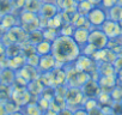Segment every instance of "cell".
<instances>
[{
  "instance_id": "6da1fadb",
  "label": "cell",
  "mask_w": 122,
  "mask_h": 115,
  "mask_svg": "<svg viewBox=\"0 0 122 115\" xmlns=\"http://www.w3.org/2000/svg\"><path fill=\"white\" fill-rule=\"evenodd\" d=\"M80 54V46L72 36L59 35L51 42V55L56 60V66L74 63Z\"/></svg>"
},
{
  "instance_id": "7a4b0ae2",
  "label": "cell",
  "mask_w": 122,
  "mask_h": 115,
  "mask_svg": "<svg viewBox=\"0 0 122 115\" xmlns=\"http://www.w3.org/2000/svg\"><path fill=\"white\" fill-rule=\"evenodd\" d=\"M87 43L93 46L96 49H104L109 43V38L101 28H93L90 30Z\"/></svg>"
},
{
  "instance_id": "3957f363",
  "label": "cell",
  "mask_w": 122,
  "mask_h": 115,
  "mask_svg": "<svg viewBox=\"0 0 122 115\" xmlns=\"http://www.w3.org/2000/svg\"><path fill=\"white\" fill-rule=\"evenodd\" d=\"M10 96H11V99L15 101L22 108L24 105H26L28 103H30V101H31V94L29 92L28 88L23 86V85H17V86L12 88Z\"/></svg>"
},
{
  "instance_id": "277c9868",
  "label": "cell",
  "mask_w": 122,
  "mask_h": 115,
  "mask_svg": "<svg viewBox=\"0 0 122 115\" xmlns=\"http://www.w3.org/2000/svg\"><path fill=\"white\" fill-rule=\"evenodd\" d=\"M86 18L92 28H101L102 24L108 19V13H107V10L103 9L102 6H95L89 12Z\"/></svg>"
},
{
  "instance_id": "5b68a950",
  "label": "cell",
  "mask_w": 122,
  "mask_h": 115,
  "mask_svg": "<svg viewBox=\"0 0 122 115\" xmlns=\"http://www.w3.org/2000/svg\"><path fill=\"white\" fill-rule=\"evenodd\" d=\"M84 92L81 88H76V86H71L70 89H67V94L65 96L66 99V104L70 105H79L83 103L84 99Z\"/></svg>"
},
{
  "instance_id": "8992f818",
  "label": "cell",
  "mask_w": 122,
  "mask_h": 115,
  "mask_svg": "<svg viewBox=\"0 0 122 115\" xmlns=\"http://www.w3.org/2000/svg\"><path fill=\"white\" fill-rule=\"evenodd\" d=\"M56 67V60L51 54H47L43 56H40V63H38V70L44 72H50Z\"/></svg>"
},
{
  "instance_id": "52a82bcc",
  "label": "cell",
  "mask_w": 122,
  "mask_h": 115,
  "mask_svg": "<svg viewBox=\"0 0 122 115\" xmlns=\"http://www.w3.org/2000/svg\"><path fill=\"white\" fill-rule=\"evenodd\" d=\"M118 23L117 22H114V21H111V19H107L103 24H102V26H101V29L103 30V32L108 36V38L110 40V38H115V37H117L118 35H120V30H118Z\"/></svg>"
},
{
  "instance_id": "ba28073f",
  "label": "cell",
  "mask_w": 122,
  "mask_h": 115,
  "mask_svg": "<svg viewBox=\"0 0 122 115\" xmlns=\"http://www.w3.org/2000/svg\"><path fill=\"white\" fill-rule=\"evenodd\" d=\"M93 60L87 55H79L78 59L74 61V66L78 71L81 72H90L93 70Z\"/></svg>"
},
{
  "instance_id": "9c48e42d",
  "label": "cell",
  "mask_w": 122,
  "mask_h": 115,
  "mask_svg": "<svg viewBox=\"0 0 122 115\" xmlns=\"http://www.w3.org/2000/svg\"><path fill=\"white\" fill-rule=\"evenodd\" d=\"M81 89H83L84 96L89 97V98H97V96L101 92V88L98 85V82L93 80V79H90Z\"/></svg>"
},
{
  "instance_id": "30bf717a",
  "label": "cell",
  "mask_w": 122,
  "mask_h": 115,
  "mask_svg": "<svg viewBox=\"0 0 122 115\" xmlns=\"http://www.w3.org/2000/svg\"><path fill=\"white\" fill-rule=\"evenodd\" d=\"M38 13H40V16L43 19H50V18L55 17L59 13V9L55 5V3L54 4H51V3H42Z\"/></svg>"
},
{
  "instance_id": "8fae6325",
  "label": "cell",
  "mask_w": 122,
  "mask_h": 115,
  "mask_svg": "<svg viewBox=\"0 0 122 115\" xmlns=\"http://www.w3.org/2000/svg\"><path fill=\"white\" fill-rule=\"evenodd\" d=\"M97 82H98L101 90H103L105 92L112 91V89L116 86V77L115 76H101Z\"/></svg>"
},
{
  "instance_id": "7c38bea8",
  "label": "cell",
  "mask_w": 122,
  "mask_h": 115,
  "mask_svg": "<svg viewBox=\"0 0 122 115\" xmlns=\"http://www.w3.org/2000/svg\"><path fill=\"white\" fill-rule=\"evenodd\" d=\"M16 80V73L12 68H1L0 71V83L4 86H11Z\"/></svg>"
},
{
  "instance_id": "4fadbf2b",
  "label": "cell",
  "mask_w": 122,
  "mask_h": 115,
  "mask_svg": "<svg viewBox=\"0 0 122 115\" xmlns=\"http://www.w3.org/2000/svg\"><path fill=\"white\" fill-rule=\"evenodd\" d=\"M89 34H90V29H87V28H76L72 37L74 38V41L79 46H83V44H86L87 43V41H89Z\"/></svg>"
},
{
  "instance_id": "5bb4252c",
  "label": "cell",
  "mask_w": 122,
  "mask_h": 115,
  "mask_svg": "<svg viewBox=\"0 0 122 115\" xmlns=\"http://www.w3.org/2000/svg\"><path fill=\"white\" fill-rule=\"evenodd\" d=\"M35 53L40 56L47 55V54H51V42L43 40L41 41L38 44L35 46Z\"/></svg>"
},
{
  "instance_id": "9a60e30c",
  "label": "cell",
  "mask_w": 122,
  "mask_h": 115,
  "mask_svg": "<svg viewBox=\"0 0 122 115\" xmlns=\"http://www.w3.org/2000/svg\"><path fill=\"white\" fill-rule=\"evenodd\" d=\"M108 13V19H111L114 22H122V5H115L114 7L107 10Z\"/></svg>"
},
{
  "instance_id": "2e32d148",
  "label": "cell",
  "mask_w": 122,
  "mask_h": 115,
  "mask_svg": "<svg viewBox=\"0 0 122 115\" xmlns=\"http://www.w3.org/2000/svg\"><path fill=\"white\" fill-rule=\"evenodd\" d=\"M23 113L24 115H42V110L38 107L37 103H28L26 105H24L23 108Z\"/></svg>"
},
{
  "instance_id": "e0dca14e",
  "label": "cell",
  "mask_w": 122,
  "mask_h": 115,
  "mask_svg": "<svg viewBox=\"0 0 122 115\" xmlns=\"http://www.w3.org/2000/svg\"><path fill=\"white\" fill-rule=\"evenodd\" d=\"M41 5H42L41 0H26L24 10L29 11V12H32V13H37V12H40Z\"/></svg>"
},
{
  "instance_id": "ac0fdd59",
  "label": "cell",
  "mask_w": 122,
  "mask_h": 115,
  "mask_svg": "<svg viewBox=\"0 0 122 115\" xmlns=\"http://www.w3.org/2000/svg\"><path fill=\"white\" fill-rule=\"evenodd\" d=\"M92 9H93V6L90 4L89 0H84V1H80L77 4V12L81 16H87Z\"/></svg>"
},
{
  "instance_id": "d6986e66",
  "label": "cell",
  "mask_w": 122,
  "mask_h": 115,
  "mask_svg": "<svg viewBox=\"0 0 122 115\" xmlns=\"http://www.w3.org/2000/svg\"><path fill=\"white\" fill-rule=\"evenodd\" d=\"M56 6L60 11H66L77 6L74 0H56Z\"/></svg>"
},
{
  "instance_id": "ffe728a7",
  "label": "cell",
  "mask_w": 122,
  "mask_h": 115,
  "mask_svg": "<svg viewBox=\"0 0 122 115\" xmlns=\"http://www.w3.org/2000/svg\"><path fill=\"white\" fill-rule=\"evenodd\" d=\"M5 109H6L7 114H11V113H15V111H19V110H22V107H19L15 101H12V99H7V101H5Z\"/></svg>"
},
{
  "instance_id": "44dd1931",
  "label": "cell",
  "mask_w": 122,
  "mask_h": 115,
  "mask_svg": "<svg viewBox=\"0 0 122 115\" xmlns=\"http://www.w3.org/2000/svg\"><path fill=\"white\" fill-rule=\"evenodd\" d=\"M110 96H111V99H114V101H116V102L122 101V89H120V88H114L112 91H111V94H110Z\"/></svg>"
},
{
  "instance_id": "7402d4cb",
  "label": "cell",
  "mask_w": 122,
  "mask_h": 115,
  "mask_svg": "<svg viewBox=\"0 0 122 115\" xmlns=\"http://www.w3.org/2000/svg\"><path fill=\"white\" fill-rule=\"evenodd\" d=\"M115 5H117V0H102V3H101V6L105 10H109L114 7Z\"/></svg>"
},
{
  "instance_id": "603a6c76",
  "label": "cell",
  "mask_w": 122,
  "mask_h": 115,
  "mask_svg": "<svg viewBox=\"0 0 122 115\" xmlns=\"http://www.w3.org/2000/svg\"><path fill=\"white\" fill-rule=\"evenodd\" d=\"M73 111H74V110H72L70 107H66V108H64V109H61V110L57 113V115H73Z\"/></svg>"
},
{
  "instance_id": "cb8c5ba5",
  "label": "cell",
  "mask_w": 122,
  "mask_h": 115,
  "mask_svg": "<svg viewBox=\"0 0 122 115\" xmlns=\"http://www.w3.org/2000/svg\"><path fill=\"white\" fill-rule=\"evenodd\" d=\"M73 115H89V113L84 109V108H77L73 111Z\"/></svg>"
},
{
  "instance_id": "d4e9b609",
  "label": "cell",
  "mask_w": 122,
  "mask_h": 115,
  "mask_svg": "<svg viewBox=\"0 0 122 115\" xmlns=\"http://www.w3.org/2000/svg\"><path fill=\"white\" fill-rule=\"evenodd\" d=\"M0 115H7V111L5 109V102H0Z\"/></svg>"
},
{
  "instance_id": "484cf974",
  "label": "cell",
  "mask_w": 122,
  "mask_h": 115,
  "mask_svg": "<svg viewBox=\"0 0 122 115\" xmlns=\"http://www.w3.org/2000/svg\"><path fill=\"white\" fill-rule=\"evenodd\" d=\"M90 4L95 7V6H101V3H102V0H89Z\"/></svg>"
},
{
  "instance_id": "4316f807",
  "label": "cell",
  "mask_w": 122,
  "mask_h": 115,
  "mask_svg": "<svg viewBox=\"0 0 122 115\" xmlns=\"http://www.w3.org/2000/svg\"><path fill=\"white\" fill-rule=\"evenodd\" d=\"M7 115H24V113H23L22 110H19V111H15V113H11V114H7Z\"/></svg>"
},
{
  "instance_id": "83f0119b",
  "label": "cell",
  "mask_w": 122,
  "mask_h": 115,
  "mask_svg": "<svg viewBox=\"0 0 122 115\" xmlns=\"http://www.w3.org/2000/svg\"><path fill=\"white\" fill-rule=\"evenodd\" d=\"M76 1V4H78V3H80V1H84V0H74Z\"/></svg>"
}]
</instances>
